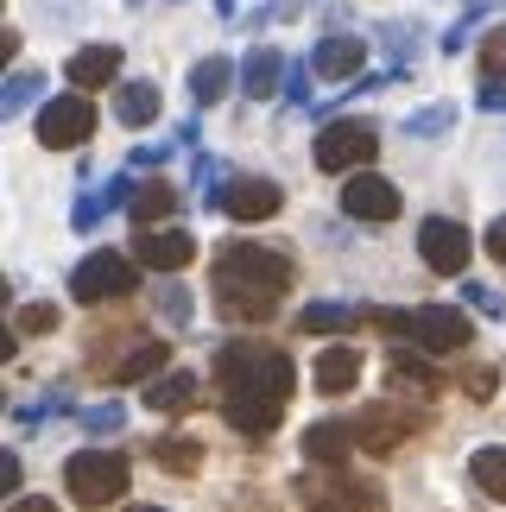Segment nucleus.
<instances>
[{
  "label": "nucleus",
  "instance_id": "obj_35",
  "mask_svg": "<svg viewBox=\"0 0 506 512\" xmlns=\"http://www.w3.org/2000/svg\"><path fill=\"white\" fill-rule=\"evenodd\" d=\"M481 76H506V26L488 32V45H481Z\"/></svg>",
  "mask_w": 506,
  "mask_h": 512
},
{
  "label": "nucleus",
  "instance_id": "obj_11",
  "mask_svg": "<svg viewBox=\"0 0 506 512\" xmlns=\"http://www.w3.org/2000/svg\"><path fill=\"white\" fill-rule=\"evenodd\" d=\"M342 215H355L367 228H386V222H399V190L380 171H355L342 184Z\"/></svg>",
  "mask_w": 506,
  "mask_h": 512
},
{
  "label": "nucleus",
  "instance_id": "obj_37",
  "mask_svg": "<svg viewBox=\"0 0 506 512\" xmlns=\"http://www.w3.org/2000/svg\"><path fill=\"white\" fill-rule=\"evenodd\" d=\"M481 108H506V76H481Z\"/></svg>",
  "mask_w": 506,
  "mask_h": 512
},
{
  "label": "nucleus",
  "instance_id": "obj_32",
  "mask_svg": "<svg viewBox=\"0 0 506 512\" xmlns=\"http://www.w3.org/2000/svg\"><path fill=\"white\" fill-rule=\"evenodd\" d=\"M190 310H197V304H190V291H184L178 279H165V285H159V317H165V323H190Z\"/></svg>",
  "mask_w": 506,
  "mask_h": 512
},
{
  "label": "nucleus",
  "instance_id": "obj_45",
  "mask_svg": "<svg viewBox=\"0 0 506 512\" xmlns=\"http://www.w3.org/2000/svg\"><path fill=\"white\" fill-rule=\"evenodd\" d=\"M488 7H500V0H462V19H481Z\"/></svg>",
  "mask_w": 506,
  "mask_h": 512
},
{
  "label": "nucleus",
  "instance_id": "obj_19",
  "mask_svg": "<svg viewBox=\"0 0 506 512\" xmlns=\"http://www.w3.org/2000/svg\"><path fill=\"white\" fill-rule=\"evenodd\" d=\"M310 373H317V392H329V399H336V392H355V380H361V348H348V342L323 348Z\"/></svg>",
  "mask_w": 506,
  "mask_h": 512
},
{
  "label": "nucleus",
  "instance_id": "obj_18",
  "mask_svg": "<svg viewBox=\"0 0 506 512\" xmlns=\"http://www.w3.org/2000/svg\"><path fill=\"white\" fill-rule=\"evenodd\" d=\"M64 76H70L76 89H108L114 76H121V45H83V51H70Z\"/></svg>",
  "mask_w": 506,
  "mask_h": 512
},
{
  "label": "nucleus",
  "instance_id": "obj_10",
  "mask_svg": "<svg viewBox=\"0 0 506 512\" xmlns=\"http://www.w3.org/2000/svg\"><path fill=\"white\" fill-rule=\"evenodd\" d=\"M405 336H412L424 354H456V348H469V342H475V323L462 317L456 304H418Z\"/></svg>",
  "mask_w": 506,
  "mask_h": 512
},
{
  "label": "nucleus",
  "instance_id": "obj_47",
  "mask_svg": "<svg viewBox=\"0 0 506 512\" xmlns=\"http://www.w3.org/2000/svg\"><path fill=\"white\" fill-rule=\"evenodd\" d=\"M127 512H165V506H127Z\"/></svg>",
  "mask_w": 506,
  "mask_h": 512
},
{
  "label": "nucleus",
  "instance_id": "obj_42",
  "mask_svg": "<svg viewBox=\"0 0 506 512\" xmlns=\"http://www.w3.org/2000/svg\"><path fill=\"white\" fill-rule=\"evenodd\" d=\"M488 253H494V260H500V266H506V215H500V222H494V228H488Z\"/></svg>",
  "mask_w": 506,
  "mask_h": 512
},
{
  "label": "nucleus",
  "instance_id": "obj_2",
  "mask_svg": "<svg viewBox=\"0 0 506 512\" xmlns=\"http://www.w3.org/2000/svg\"><path fill=\"white\" fill-rule=\"evenodd\" d=\"M291 291V260L260 241H228L216 253V304L235 323H266Z\"/></svg>",
  "mask_w": 506,
  "mask_h": 512
},
{
  "label": "nucleus",
  "instance_id": "obj_12",
  "mask_svg": "<svg viewBox=\"0 0 506 512\" xmlns=\"http://www.w3.org/2000/svg\"><path fill=\"white\" fill-rule=\"evenodd\" d=\"M133 260L152 266V272H184L197 260V241H190L184 228H140V241H133Z\"/></svg>",
  "mask_w": 506,
  "mask_h": 512
},
{
  "label": "nucleus",
  "instance_id": "obj_29",
  "mask_svg": "<svg viewBox=\"0 0 506 512\" xmlns=\"http://www.w3.org/2000/svg\"><path fill=\"white\" fill-rule=\"evenodd\" d=\"M393 386H418V392H437L443 380H437V367L424 361V354H412V348H399V354H393Z\"/></svg>",
  "mask_w": 506,
  "mask_h": 512
},
{
  "label": "nucleus",
  "instance_id": "obj_36",
  "mask_svg": "<svg viewBox=\"0 0 506 512\" xmlns=\"http://www.w3.org/2000/svg\"><path fill=\"white\" fill-rule=\"evenodd\" d=\"M310 76H317L310 64H291L285 70V95H291V102H310Z\"/></svg>",
  "mask_w": 506,
  "mask_h": 512
},
{
  "label": "nucleus",
  "instance_id": "obj_40",
  "mask_svg": "<svg viewBox=\"0 0 506 512\" xmlns=\"http://www.w3.org/2000/svg\"><path fill=\"white\" fill-rule=\"evenodd\" d=\"M19 481H26V475H19V456H13V449H0V487H7V494H13Z\"/></svg>",
  "mask_w": 506,
  "mask_h": 512
},
{
  "label": "nucleus",
  "instance_id": "obj_31",
  "mask_svg": "<svg viewBox=\"0 0 506 512\" xmlns=\"http://www.w3.org/2000/svg\"><path fill=\"white\" fill-rule=\"evenodd\" d=\"M450 121H456V108H418L412 121H405V133H412V140H437V133H450Z\"/></svg>",
  "mask_w": 506,
  "mask_h": 512
},
{
  "label": "nucleus",
  "instance_id": "obj_8",
  "mask_svg": "<svg viewBox=\"0 0 506 512\" xmlns=\"http://www.w3.org/2000/svg\"><path fill=\"white\" fill-rule=\"evenodd\" d=\"M95 133V102L83 89L76 95H57V102L38 108V146H51V152H76Z\"/></svg>",
  "mask_w": 506,
  "mask_h": 512
},
{
  "label": "nucleus",
  "instance_id": "obj_30",
  "mask_svg": "<svg viewBox=\"0 0 506 512\" xmlns=\"http://www.w3.org/2000/svg\"><path fill=\"white\" fill-rule=\"evenodd\" d=\"M228 184H235V177H228V165H222V159H197V190H203V203H209V209H222Z\"/></svg>",
  "mask_w": 506,
  "mask_h": 512
},
{
  "label": "nucleus",
  "instance_id": "obj_34",
  "mask_svg": "<svg viewBox=\"0 0 506 512\" xmlns=\"http://www.w3.org/2000/svg\"><path fill=\"white\" fill-rule=\"evenodd\" d=\"M57 329V304H19V336H51Z\"/></svg>",
  "mask_w": 506,
  "mask_h": 512
},
{
  "label": "nucleus",
  "instance_id": "obj_5",
  "mask_svg": "<svg viewBox=\"0 0 506 512\" xmlns=\"http://www.w3.org/2000/svg\"><path fill=\"white\" fill-rule=\"evenodd\" d=\"M348 424H355V443L367 449V456H393L399 443H412L424 430V411L380 399V405H361V418H348Z\"/></svg>",
  "mask_w": 506,
  "mask_h": 512
},
{
  "label": "nucleus",
  "instance_id": "obj_25",
  "mask_svg": "<svg viewBox=\"0 0 506 512\" xmlns=\"http://www.w3.org/2000/svg\"><path fill=\"white\" fill-rule=\"evenodd\" d=\"M361 323V310H348V304H304L298 310V329H304V336H336V329H355Z\"/></svg>",
  "mask_w": 506,
  "mask_h": 512
},
{
  "label": "nucleus",
  "instance_id": "obj_28",
  "mask_svg": "<svg viewBox=\"0 0 506 512\" xmlns=\"http://www.w3.org/2000/svg\"><path fill=\"white\" fill-rule=\"evenodd\" d=\"M38 89H45V76H38V70H13L7 89H0V114H7V121H13V114H26L38 102Z\"/></svg>",
  "mask_w": 506,
  "mask_h": 512
},
{
  "label": "nucleus",
  "instance_id": "obj_20",
  "mask_svg": "<svg viewBox=\"0 0 506 512\" xmlns=\"http://www.w3.org/2000/svg\"><path fill=\"white\" fill-rule=\"evenodd\" d=\"M133 190H140V184H133V177H108V184H102V190H89V196H76V209H70V222H76V228H95V222H102V215H108V209H133Z\"/></svg>",
  "mask_w": 506,
  "mask_h": 512
},
{
  "label": "nucleus",
  "instance_id": "obj_13",
  "mask_svg": "<svg viewBox=\"0 0 506 512\" xmlns=\"http://www.w3.org/2000/svg\"><path fill=\"white\" fill-rule=\"evenodd\" d=\"M285 209V190L272 184V177H235L222 196V215H235V222H266V215Z\"/></svg>",
  "mask_w": 506,
  "mask_h": 512
},
{
  "label": "nucleus",
  "instance_id": "obj_22",
  "mask_svg": "<svg viewBox=\"0 0 506 512\" xmlns=\"http://www.w3.org/2000/svg\"><path fill=\"white\" fill-rule=\"evenodd\" d=\"M114 121L121 127H152L159 121V83H121L114 89Z\"/></svg>",
  "mask_w": 506,
  "mask_h": 512
},
{
  "label": "nucleus",
  "instance_id": "obj_17",
  "mask_svg": "<svg viewBox=\"0 0 506 512\" xmlns=\"http://www.w3.org/2000/svg\"><path fill=\"white\" fill-rule=\"evenodd\" d=\"M361 57H367V38H355V32H336V38H323V45L310 51V70H317L323 83H348V76L361 70Z\"/></svg>",
  "mask_w": 506,
  "mask_h": 512
},
{
  "label": "nucleus",
  "instance_id": "obj_44",
  "mask_svg": "<svg viewBox=\"0 0 506 512\" xmlns=\"http://www.w3.org/2000/svg\"><path fill=\"white\" fill-rule=\"evenodd\" d=\"M7 512H57V500H38V494H26V500H13Z\"/></svg>",
  "mask_w": 506,
  "mask_h": 512
},
{
  "label": "nucleus",
  "instance_id": "obj_9",
  "mask_svg": "<svg viewBox=\"0 0 506 512\" xmlns=\"http://www.w3.org/2000/svg\"><path fill=\"white\" fill-rule=\"evenodd\" d=\"M418 253H424V266L443 272V279H462L469 272V253H475V234L450 222V215H431V222L418 228Z\"/></svg>",
  "mask_w": 506,
  "mask_h": 512
},
{
  "label": "nucleus",
  "instance_id": "obj_3",
  "mask_svg": "<svg viewBox=\"0 0 506 512\" xmlns=\"http://www.w3.org/2000/svg\"><path fill=\"white\" fill-rule=\"evenodd\" d=\"M127 481H133V468L121 449H76V456L64 462V487H70V500L76 506H89V512H102L127 494Z\"/></svg>",
  "mask_w": 506,
  "mask_h": 512
},
{
  "label": "nucleus",
  "instance_id": "obj_23",
  "mask_svg": "<svg viewBox=\"0 0 506 512\" xmlns=\"http://www.w3.org/2000/svg\"><path fill=\"white\" fill-rule=\"evenodd\" d=\"M171 209H178V190H171L165 177H152V184H140V190H133V209H127V215H133L140 228H159Z\"/></svg>",
  "mask_w": 506,
  "mask_h": 512
},
{
  "label": "nucleus",
  "instance_id": "obj_14",
  "mask_svg": "<svg viewBox=\"0 0 506 512\" xmlns=\"http://www.w3.org/2000/svg\"><path fill=\"white\" fill-rule=\"evenodd\" d=\"M203 399V380L184 367H165L159 380H146V411H159V418H184V411H197Z\"/></svg>",
  "mask_w": 506,
  "mask_h": 512
},
{
  "label": "nucleus",
  "instance_id": "obj_6",
  "mask_svg": "<svg viewBox=\"0 0 506 512\" xmlns=\"http://www.w3.org/2000/svg\"><path fill=\"white\" fill-rule=\"evenodd\" d=\"M374 152H380V133L367 127V121H329L317 133V171H336V177H355L374 165Z\"/></svg>",
  "mask_w": 506,
  "mask_h": 512
},
{
  "label": "nucleus",
  "instance_id": "obj_16",
  "mask_svg": "<svg viewBox=\"0 0 506 512\" xmlns=\"http://www.w3.org/2000/svg\"><path fill=\"white\" fill-rule=\"evenodd\" d=\"M355 424L348 418H323V424H310L304 430V462H317V468H348V456H355Z\"/></svg>",
  "mask_w": 506,
  "mask_h": 512
},
{
  "label": "nucleus",
  "instance_id": "obj_39",
  "mask_svg": "<svg viewBox=\"0 0 506 512\" xmlns=\"http://www.w3.org/2000/svg\"><path fill=\"white\" fill-rule=\"evenodd\" d=\"M469 399H494V367H469Z\"/></svg>",
  "mask_w": 506,
  "mask_h": 512
},
{
  "label": "nucleus",
  "instance_id": "obj_43",
  "mask_svg": "<svg viewBox=\"0 0 506 512\" xmlns=\"http://www.w3.org/2000/svg\"><path fill=\"white\" fill-rule=\"evenodd\" d=\"M165 152H171L165 140H159V146H140V152H133V165H165Z\"/></svg>",
  "mask_w": 506,
  "mask_h": 512
},
{
  "label": "nucleus",
  "instance_id": "obj_15",
  "mask_svg": "<svg viewBox=\"0 0 506 512\" xmlns=\"http://www.w3.org/2000/svg\"><path fill=\"white\" fill-rule=\"evenodd\" d=\"M171 367V342H133L127 354H114V361H102L95 373L114 386H133V380H159V373Z\"/></svg>",
  "mask_w": 506,
  "mask_h": 512
},
{
  "label": "nucleus",
  "instance_id": "obj_26",
  "mask_svg": "<svg viewBox=\"0 0 506 512\" xmlns=\"http://www.w3.org/2000/svg\"><path fill=\"white\" fill-rule=\"evenodd\" d=\"M152 462L171 468V475H197V468H203V443L197 437H159V443H152Z\"/></svg>",
  "mask_w": 506,
  "mask_h": 512
},
{
  "label": "nucleus",
  "instance_id": "obj_46",
  "mask_svg": "<svg viewBox=\"0 0 506 512\" xmlns=\"http://www.w3.org/2000/svg\"><path fill=\"white\" fill-rule=\"evenodd\" d=\"M216 7H222V13H235V7H241V0H216Z\"/></svg>",
  "mask_w": 506,
  "mask_h": 512
},
{
  "label": "nucleus",
  "instance_id": "obj_7",
  "mask_svg": "<svg viewBox=\"0 0 506 512\" xmlns=\"http://www.w3.org/2000/svg\"><path fill=\"white\" fill-rule=\"evenodd\" d=\"M140 285V272H133V260L127 253H89L83 266L70 272V298L76 304H114V298H127V291Z\"/></svg>",
  "mask_w": 506,
  "mask_h": 512
},
{
  "label": "nucleus",
  "instance_id": "obj_38",
  "mask_svg": "<svg viewBox=\"0 0 506 512\" xmlns=\"http://www.w3.org/2000/svg\"><path fill=\"white\" fill-rule=\"evenodd\" d=\"M45 19H83V0H38Z\"/></svg>",
  "mask_w": 506,
  "mask_h": 512
},
{
  "label": "nucleus",
  "instance_id": "obj_33",
  "mask_svg": "<svg viewBox=\"0 0 506 512\" xmlns=\"http://www.w3.org/2000/svg\"><path fill=\"white\" fill-rule=\"evenodd\" d=\"M121 424H127V411L114 405V399H108V405H89V411H83V430H89V437H114Z\"/></svg>",
  "mask_w": 506,
  "mask_h": 512
},
{
  "label": "nucleus",
  "instance_id": "obj_41",
  "mask_svg": "<svg viewBox=\"0 0 506 512\" xmlns=\"http://www.w3.org/2000/svg\"><path fill=\"white\" fill-rule=\"evenodd\" d=\"M462 291H469V304H475V310H488V317H500V298H494L488 285H462Z\"/></svg>",
  "mask_w": 506,
  "mask_h": 512
},
{
  "label": "nucleus",
  "instance_id": "obj_24",
  "mask_svg": "<svg viewBox=\"0 0 506 512\" xmlns=\"http://www.w3.org/2000/svg\"><path fill=\"white\" fill-rule=\"evenodd\" d=\"M228 83H235V64H228V57H203V64L190 70V95H197V108H216L228 95Z\"/></svg>",
  "mask_w": 506,
  "mask_h": 512
},
{
  "label": "nucleus",
  "instance_id": "obj_1",
  "mask_svg": "<svg viewBox=\"0 0 506 512\" xmlns=\"http://www.w3.org/2000/svg\"><path fill=\"white\" fill-rule=\"evenodd\" d=\"M291 386H298V367H291L285 348H272V342H228V348H216L222 418L235 424L241 437H272V430H279Z\"/></svg>",
  "mask_w": 506,
  "mask_h": 512
},
{
  "label": "nucleus",
  "instance_id": "obj_21",
  "mask_svg": "<svg viewBox=\"0 0 506 512\" xmlns=\"http://www.w3.org/2000/svg\"><path fill=\"white\" fill-rule=\"evenodd\" d=\"M241 89L253 95V102L279 95V89H285V57L272 51V45H253V51H247V64H241Z\"/></svg>",
  "mask_w": 506,
  "mask_h": 512
},
{
  "label": "nucleus",
  "instance_id": "obj_4",
  "mask_svg": "<svg viewBox=\"0 0 506 512\" xmlns=\"http://www.w3.org/2000/svg\"><path fill=\"white\" fill-rule=\"evenodd\" d=\"M304 512H386L380 481H361L348 468H323V475H298Z\"/></svg>",
  "mask_w": 506,
  "mask_h": 512
},
{
  "label": "nucleus",
  "instance_id": "obj_27",
  "mask_svg": "<svg viewBox=\"0 0 506 512\" xmlns=\"http://www.w3.org/2000/svg\"><path fill=\"white\" fill-rule=\"evenodd\" d=\"M469 475H475V487L488 500L506 506V449H475V456H469Z\"/></svg>",
  "mask_w": 506,
  "mask_h": 512
}]
</instances>
